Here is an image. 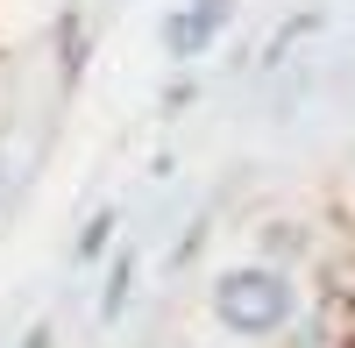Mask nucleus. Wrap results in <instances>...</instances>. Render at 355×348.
I'll return each instance as SVG.
<instances>
[{
    "label": "nucleus",
    "mask_w": 355,
    "mask_h": 348,
    "mask_svg": "<svg viewBox=\"0 0 355 348\" xmlns=\"http://www.w3.org/2000/svg\"><path fill=\"white\" fill-rule=\"evenodd\" d=\"M206 306H214L220 334L234 341H277L291 320H299V277L277 263H227L214 284H206Z\"/></svg>",
    "instance_id": "f257e3e1"
},
{
    "label": "nucleus",
    "mask_w": 355,
    "mask_h": 348,
    "mask_svg": "<svg viewBox=\"0 0 355 348\" xmlns=\"http://www.w3.org/2000/svg\"><path fill=\"white\" fill-rule=\"evenodd\" d=\"M242 21V0H178L157 21V50L171 71H192L206 50H220V36Z\"/></svg>",
    "instance_id": "f03ea898"
},
{
    "label": "nucleus",
    "mask_w": 355,
    "mask_h": 348,
    "mask_svg": "<svg viewBox=\"0 0 355 348\" xmlns=\"http://www.w3.org/2000/svg\"><path fill=\"white\" fill-rule=\"evenodd\" d=\"M50 57H57V85H71L85 78V64H93V8L85 0H64V8L50 15Z\"/></svg>",
    "instance_id": "7ed1b4c3"
},
{
    "label": "nucleus",
    "mask_w": 355,
    "mask_h": 348,
    "mask_svg": "<svg viewBox=\"0 0 355 348\" xmlns=\"http://www.w3.org/2000/svg\"><path fill=\"white\" fill-rule=\"evenodd\" d=\"M135 249H114V263H107V284H100V327H114L128 313V299H135Z\"/></svg>",
    "instance_id": "20e7f679"
},
{
    "label": "nucleus",
    "mask_w": 355,
    "mask_h": 348,
    "mask_svg": "<svg viewBox=\"0 0 355 348\" xmlns=\"http://www.w3.org/2000/svg\"><path fill=\"white\" fill-rule=\"evenodd\" d=\"M114 235H121V214H114V207H93V214H85V227H78V242H71V263L93 270L100 256L114 249Z\"/></svg>",
    "instance_id": "39448f33"
},
{
    "label": "nucleus",
    "mask_w": 355,
    "mask_h": 348,
    "mask_svg": "<svg viewBox=\"0 0 355 348\" xmlns=\"http://www.w3.org/2000/svg\"><path fill=\"white\" fill-rule=\"evenodd\" d=\"M306 36H320V8H306V15H291L277 36H270V50H263V71H277V64H291L299 57V43Z\"/></svg>",
    "instance_id": "423d86ee"
},
{
    "label": "nucleus",
    "mask_w": 355,
    "mask_h": 348,
    "mask_svg": "<svg viewBox=\"0 0 355 348\" xmlns=\"http://www.w3.org/2000/svg\"><path fill=\"white\" fill-rule=\"evenodd\" d=\"M199 93H206V78H199V71H171V78H164V93H157V114H164V121H178V114H192V107H199Z\"/></svg>",
    "instance_id": "0eeeda50"
},
{
    "label": "nucleus",
    "mask_w": 355,
    "mask_h": 348,
    "mask_svg": "<svg viewBox=\"0 0 355 348\" xmlns=\"http://www.w3.org/2000/svg\"><path fill=\"white\" fill-rule=\"evenodd\" d=\"M21 348H57V327H50V320H36V327L21 334Z\"/></svg>",
    "instance_id": "6e6552de"
},
{
    "label": "nucleus",
    "mask_w": 355,
    "mask_h": 348,
    "mask_svg": "<svg viewBox=\"0 0 355 348\" xmlns=\"http://www.w3.org/2000/svg\"><path fill=\"white\" fill-rule=\"evenodd\" d=\"M348 348H355V341H348Z\"/></svg>",
    "instance_id": "1a4fd4ad"
}]
</instances>
